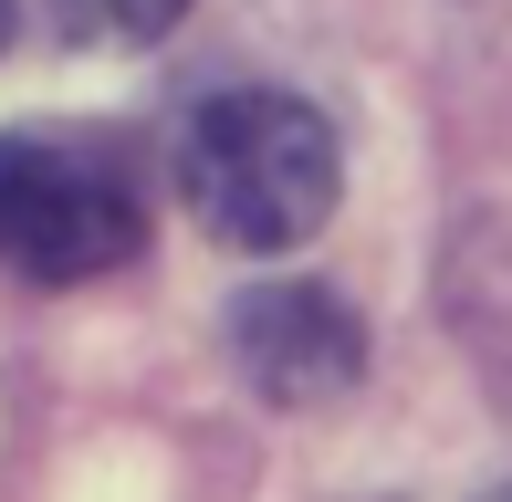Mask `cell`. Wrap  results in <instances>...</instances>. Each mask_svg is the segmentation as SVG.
I'll use <instances>...</instances> for the list:
<instances>
[{"instance_id":"cell-5","label":"cell","mask_w":512,"mask_h":502,"mask_svg":"<svg viewBox=\"0 0 512 502\" xmlns=\"http://www.w3.org/2000/svg\"><path fill=\"white\" fill-rule=\"evenodd\" d=\"M0 32H11V0H0Z\"/></svg>"},{"instance_id":"cell-4","label":"cell","mask_w":512,"mask_h":502,"mask_svg":"<svg viewBox=\"0 0 512 502\" xmlns=\"http://www.w3.org/2000/svg\"><path fill=\"white\" fill-rule=\"evenodd\" d=\"M32 11L63 42H157V32H178L189 0H32Z\"/></svg>"},{"instance_id":"cell-6","label":"cell","mask_w":512,"mask_h":502,"mask_svg":"<svg viewBox=\"0 0 512 502\" xmlns=\"http://www.w3.org/2000/svg\"><path fill=\"white\" fill-rule=\"evenodd\" d=\"M492 502H512V492H492Z\"/></svg>"},{"instance_id":"cell-1","label":"cell","mask_w":512,"mask_h":502,"mask_svg":"<svg viewBox=\"0 0 512 502\" xmlns=\"http://www.w3.org/2000/svg\"><path fill=\"white\" fill-rule=\"evenodd\" d=\"M178 189H189L199 231H220L241 251H293L324 231L345 157H335V126L304 95L251 84V95H209L178 126Z\"/></svg>"},{"instance_id":"cell-3","label":"cell","mask_w":512,"mask_h":502,"mask_svg":"<svg viewBox=\"0 0 512 502\" xmlns=\"http://www.w3.org/2000/svg\"><path fill=\"white\" fill-rule=\"evenodd\" d=\"M230 356H241V377L262 387L272 408H324V398L356 387L366 335H356V314H345L335 293L262 283V293H241V314H230Z\"/></svg>"},{"instance_id":"cell-2","label":"cell","mask_w":512,"mask_h":502,"mask_svg":"<svg viewBox=\"0 0 512 502\" xmlns=\"http://www.w3.org/2000/svg\"><path fill=\"white\" fill-rule=\"evenodd\" d=\"M147 241V168L105 126L0 136V262L32 283H95Z\"/></svg>"}]
</instances>
